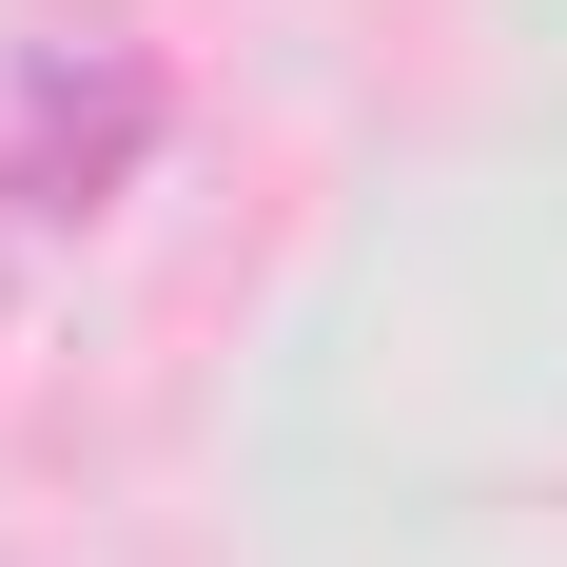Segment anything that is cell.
I'll use <instances>...</instances> for the list:
<instances>
[{"mask_svg":"<svg viewBox=\"0 0 567 567\" xmlns=\"http://www.w3.org/2000/svg\"><path fill=\"white\" fill-rule=\"evenodd\" d=\"M137 157H157V59L117 40V20H79V40L20 59V216H99Z\"/></svg>","mask_w":567,"mask_h":567,"instance_id":"obj_1","label":"cell"}]
</instances>
